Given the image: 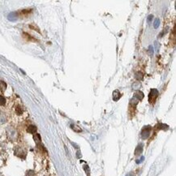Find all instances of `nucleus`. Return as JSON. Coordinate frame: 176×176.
<instances>
[{
  "mask_svg": "<svg viewBox=\"0 0 176 176\" xmlns=\"http://www.w3.org/2000/svg\"><path fill=\"white\" fill-rule=\"evenodd\" d=\"M159 24H160V20H158V19H156L155 21H154V23H153V27L155 29H157L158 27H159Z\"/></svg>",
  "mask_w": 176,
  "mask_h": 176,
  "instance_id": "ddd939ff",
  "label": "nucleus"
},
{
  "mask_svg": "<svg viewBox=\"0 0 176 176\" xmlns=\"http://www.w3.org/2000/svg\"><path fill=\"white\" fill-rule=\"evenodd\" d=\"M144 93L141 92V91H138V92H136V93H135V96H134V98H136L138 101H141L143 98H144Z\"/></svg>",
  "mask_w": 176,
  "mask_h": 176,
  "instance_id": "39448f33",
  "label": "nucleus"
},
{
  "mask_svg": "<svg viewBox=\"0 0 176 176\" xmlns=\"http://www.w3.org/2000/svg\"><path fill=\"white\" fill-rule=\"evenodd\" d=\"M142 151H143V145H138L137 147H136V150H135V154L137 156V155H140V153H142Z\"/></svg>",
  "mask_w": 176,
  "mask_h": 176,
  "instance_id": "0eeeda50",
  "label": "nucleus"
},
{
  "mask_svg": "<svg viewBox=\"0 0 176 176\" xmlns=\"http://www.w3.org/2000/svg\"><path fill=\"white\" fill-rule=\"evenodd\" d=\"M15 154L17 156V157H20L21 158H24L25 156H26V153L21 148H17L15 151Z\"/></svg>",
  "mask_w": 176,
  "mask_h": 176,
  "instance_id": "7ed1b4c3",
  "label": "nucleus"
},
{
  "mask_svg": "<svg viewBox=\"0 0 176 176\" xmlns=\"http://www.w3.org/2000/svg\"><path fill=\"white\" fill-rule=\"evenodd\" d=\"M7 89V84L3 81H0V90L4 92Z\"/></svg>",
  "mask_w": 176,
  "mask_h": 176,
  "instance_id": "1a4fd4ad",
  "label": "nucleus"
},
{
  "mask_svg": "<svg viewBox=\"0 0 176 176\" xmlns=\"http://www.w3.org/2000/svg\"><path fill=\"white\" fill-rule=\"evenodd\" d=\"M33 139L35 140V142H36V144L38 145L39 144H41V136L39 134H35L33 136Z\"/></svg>",
  "mask_w": 176,
  "mask_h": 176,
  "instance_id": "6e6552de",
  "label": "nucleus"
},
{
  "mask_svg": "<svg viewBox=\"0 0 176 176\" xmlns=\"http://www.w3.org/2000/svg\"><path fill=\"white\" fill-rule=\"evenodd\" d=\"M135 78L136 79V80H138V81H141L142 79H143V75H142V73H141V72H136V73L135 74Z\"/></svg>",
  "mask_w": 176,
  "mask_h": 176,
  "instance_id": "9b49d317",
  "label": "nucleus"
},
{
  "mask_svg": "<svg viewBox=\"0 0 176 176\" xmlns=\"http://www.w3.org/2000/svg\"><path fill=\"white\" fill-rule=\"evenodd\" d=\"M152 48H153L152 46H149V48H148V50H149V52H150V54H151V55H152L153 53V50H152Z\"/></svg>",
  "mask_w": 176,
  "mask_h": 176,
  "instance_id": "a211bd4d",
  "label": "nucleus"
},
{
  "mask_svg": "<svg viewBox=\"0 0 176 176\" xmlns=\"http://www.w3.org/2000/svg\"><path fill=\"white\" fill-rule=\"evenodd\" d=\"M121 98V93L119 90H114L113 92V100L114 102H117Z\"/></svg>",
  "mask_w": 176,
  "mask_h": 176,
  "instance_id": "20e7f679",
  "label": "nucleus"
},
{
  "mask_svg": "<svg viewBox=\"0 0 176 176\" xmlns=\"http://www.w3.org/2000/svg\"><path fill=\"white\" fill-rule=\"evenodd\" d=\"M25 176H35V173L33 170H29L27 173H26Z\"/></svg>",
  "mask_w": 176,
  "mask_h": 176,
  "instance_id": "dca6fc26",
  "label": "nucleus"
},
{
  "mask_svg": "<svg viewBox=\"0 0 176 176\" xmlns=\"http://www.w3.org/2000/svg\"><path fill=\"white\" fill-rule=\"evenodd\" d=\"M6 103V99L3 96L0 95V105H4Z\"/></svg>",
  "mask_w": 176,
  "mask_h": 176,
  "instance_id": "f8f14e48",
  "label": "nucleus"
},
{
  "mask_svg": "<svg viewBox=\"0 0 176 176\" xmlns=\"http://www.w3.org/2000/svg\"><path fill=\"white\" fill-rule=\"evenodd\" d=\"M157 97H158V91L155 89H152L148 94V102L150 103H154Z\"/></svg>",
  "mask_w": 176,
  "mask_h": 176,
  "instance_id": "f03ea898",
  "label": "nucleus"
},
{
  "mask_svg": "<svg viewBox=\"0 0 176 176\" xmlns=\"http://www.w3.org/2000/svg\"><path fill=\"white\" fill-rule=\"evenodd\" d=\"M151 131H152V127L150 126H145L142 131H141V133H140V136H141V138L145 140L147 138H148V136H150V133H151Z\"/></svg>",
  "mask_w": 176,
  "mask_h": 176,
  "instance_id": "f257e3e1",
  "label": "nucleus"
},
{
  "mask_svg": "<svg viewBox=\"0 0 176 176\" xmlns=\"http://www.w3.org/2000/svg\"><path fill=\"white\" fill-rule=\"evenodd\" d=\"M71 127H72V129H73L74 131H77V132H80V131H81V128H79V127H78L77 126H76V125H75V126H74V125H72Z\"/></svg>",
  "mask_w": 176,
  "mask_h": 176,
  "instance_id": "2eb2a0df",
  "label": "nucleus"
},
{
  "mask_svg": "<svg viewBox=\"0 0 176 176\" xmlns=\"http://www.w3.org/2000/svg\"><path fill=\"white\" fill-rule=\"evenodd\" d=\"M158 128H159V129H162V130H167V129H168V126L166 125V124H160L159 125H158Z\"/></svg>",
  "mask_w": 176,
  "mask_h": 176,
  "instance_id": "4468645a",
  "label": "nucleus"
},
{
  "mask_svg": "<svg viewBox=\"0 0 176 176\" xmlns=\"http://www.w3.org/2000/svg\"><path fill=\"white\" fill-rule=\"evenodd\" d=\"M15 112H16L17 114H18V115H20V114H23V110H22L20 105H17L16 108H15Z\"/></svg>",
  "mask_w": 176,
  "mask_h": 176,
  "instance_id": "9d476101",
  "label": "nucleus"
},
{
  "mask_svg": "<svg viewBox=\"0 0 176 176\" xmlns=\"http://www.w3.org/2000/svg\"><path fill=\"white\" fill-rule=\"evenodd\" d=\"M27 131H28V132H29V133H31V134L36 133V131H37L36 126H34V125H29L28 127V128H27Z\"/></svg>",
  "mask_w": 176,
  "mask_h": 176,
  "instance_id": "423d86ee",
  "label": "nucleus"
},
{
  "mask_svg": "<svg viewBox=\"0 0 176 176\" xmlns=\"http://www.w3.org/2000/svg\"><path fill=\"white\" fill-rule=\"evenodd\" d=\"M153 15H149L148 16L147 22H148V23H150V21H151V20H152V19H153Z\"/></svg>",
  "mask_w": 176,
  "mask_h": 176,
  "instance_id": "f3484780",
  "label": "nucleus"
}]
</instances>
